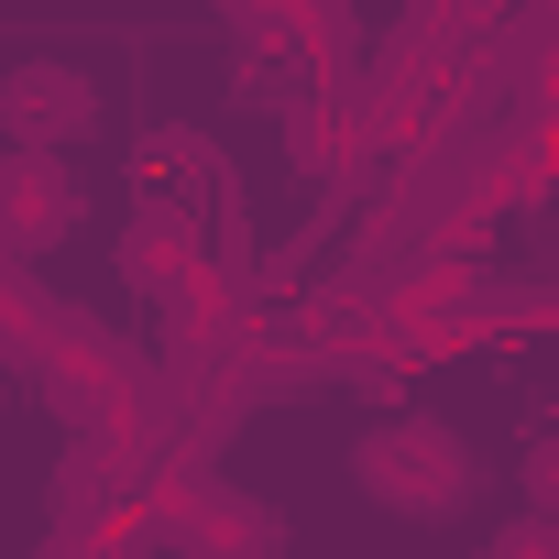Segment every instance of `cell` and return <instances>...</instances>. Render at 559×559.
Returning <instances> with one entry per match:
<instances>
[{"instance_id":"6da1fadb","label":"cell","mask_w":559,"mask_h":559,"mask_svg":"<svg viewBox=\"0 0 559 559\" xmlns=\"http://www.w3.org/2000/svg\"><path fill=\"white\" fill-rule=\"evenodd\" d=\"M352 483H362L384 515L439 526V515H461V504L483 493V461H472V439H461L450 417L406 406V417H373V428L352 439Z\"/></svg>"},{"instance_id":"7a4b0ae2","label":"cell","mask_w":559,"mask_h":559,"mask_svg":"<svg viewBox=\"0 0 559 559\" xmlns=\"http://www.w3.org/2000/svg\"><path fill=\"white\" fill-rule=\"evenodd\" d=\"M132 384H143V352H132L121 330H99L88 308H78V319L56 330V352L34 362V395L67 417V439H78V428H88V439H110V417L132 406Z\"/></svg>"},{"instance_id":"3957f363","label":"cell","mask_w":559,"mask_h":559,"mask_svg":"<svg viewBox=\"0 0 559 559\" xmlns=\"http://www.w3.org/2000/svg\"><path fill=\"white\" fill-rule=\"evenodd\" d=\"M88 219V187L67 154H23V143H0V252L12 263H45L56 241H78Z\"/></svg>"},{"instance_id":"277c9868","label":"cell","mask_w":559,"mask_h":559,"mask_svg":"<svg viewBox=\"0 0 559 559\" xmlns=\"http://www.w3.org/2000/svg\"><path fill=\"white\" fill-rule=\"evenodd\" d=\"M209 209H187V198H143L132 219H121V286L165 319L187 286H198V274H209Z\"/></svg>"},{"instance_id":"5b68a950","label":"cell","mask_w":559,"mask_h":559,"mask_svg":"<svg viewBox=\"0 0 559 559\" xmlns=\"http://www.w3.org/2000/svg\"><path fill=\"white\" fill-rule=\"evenodd\" d=\"M88 132H99V88H88V67H67V56H23L12 78H0V143L67 154V143H88Z\"/></svg>"},{"instance_id":"8992f818","label":"cell","mask_w":559,"mask_h":559,"mask_svg":"<svg viewBox=\"0 0 559 559\" xmlns=\"http://www.w3.org/2000/svg\"><path fill=\"white\" fill-rule=\"evenodd\" d=\"M132 493H143V461L121 450V439H67L56 450V483H45V515H56V537H99V526H121L132 515Z\"/></svg>"},{"instance_id":"52a82bcc","label":"cell","mask_w":559,"mask_h":559,"mask_svg":"<svg viewBox=\"0 0 559 559\" xmlns=\"http://www.w3.org/2000/svg\"><path fill=\"white\" fill-rule=\"evenodd\" d=\"M165 548H176V559H274V548H286V526H274L252 493H230L219 472H198L187 504L165 515Z\"/></svg>"},{"instance_id":"ba28073f","label":"cell","mask_w":559,"mask_h":559,"mask_svg":"<svg viewBox=\"0 0 559 559\" xmlns=\"http://www.w3.org/2000/svg\"><path fill=\"white\" fill-rule=\"evenodd\" d=\"M286 165H297L308 187H362L373 143H362V110H352V88H341V78L286 99Z\"/></svg>"},{"instance_id":"9c48e42d","label":"cell","mask_w":559,"mask_h":559,"mask_svg":"<svg viewBox=\"0 0 559 559\" xmlns=\"http://www.w3.org/2000/svg\"><path fill=\"white\" fill-rule=\"evenodd\" d=\"M67 319H78V308L45 286V274L0 252V362H12V373H34V362L56 352V330H67Z\"/></svg>"},{"instance_id":"30bf717a","label":"cell","mask_w":559,"mask_h":559,"mask_svg":"<svg viewBox=\"0 0 559 559\" xmlns=\"http://www.w3.org/2000/svg\"><path fill=\"white\" fill-rule=\"evenodd\" d=\"M154 198H187V209H241V187H230V154L209 143V132H154Z\"/></svg>"},{"instance_id":"8fae6325","label":"cell","mask_w":559,"mask_h":559,"mask_svg":"<svg viewBox=\"0 0 559 559\" xmlns=\"http://www.w3.org/2000/svg\"><path fill=\"white\" fill-rule=\"evenodd\" d=\"M274 12H286V34H297V56H308V88H330V78L362 67V23H352V0H274Z\"/></svg>"},{"instance_id":"7c38bea8","label":"cell","mask_w":559,"mask_h":559,"mask_svg":"<svg viewBox=\"0 0 559 559\" xmlns=\"http://www.w3.org/2000/svg\"><path fill=\"white\" fill-rule=\"evenodd\" d=\"M219 23H230V45H241L252 67H297V78H308V56H297V34H286L274 0H219Z\"/></svg>"},{"instance_id":"4fadbf2b","label":"cell","mask_w":559,"mask_h":559,"mask_svg":"<svg viewBox=\"0 0 559 559\" xmlns=\"http://www.w3.org/2000/svg\"><path fill=\"white\" fill-rule=\"evenodd\" d=\"M483 559H559V515H504L483 537Z\"/></svg>"},{"instance_id":"5bb4252c","label":"cell","mask_w":559,"mask_h":559,"mask_svg":"<svg viewBox=\"0 0 559 559\" xmlns=\"http://www.w3.org/2000/svg\"><path fill=\"white\" fill-rule=\"evenodd\" d=\"M515 483H526V515H559V439H526Z\"/></svg>"}]
</instances>
